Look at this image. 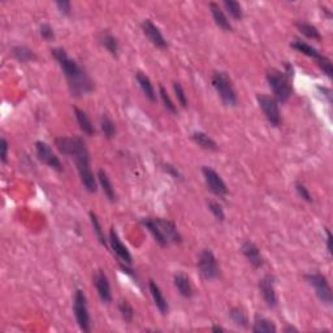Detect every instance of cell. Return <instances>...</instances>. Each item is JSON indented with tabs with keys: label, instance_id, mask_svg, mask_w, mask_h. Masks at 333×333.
<instances>
[{
	"label": "cell",
	"instance_id": "obj_1",
	"mask_svg": "<svg viewBox=\"0 0 333 333\" xmlns=\"http://www.w3.org/2000/svg\"><path fill=\"white\" fill-rule=\"evenodd\" d=\"M51 54L60 65L64 76L68 81L69 89L75 97L90 94L94 90V83L82 66L78 65L73 59L68 56L64 49H52Z\"/></svg>",
	"mask_w": 333,
	"mask_h": 333
},
{
	"label": "cell",
	"instance_id": "obj_2",
	"mask_svg": "<svg viewBox=\"0 0 333 333\" xmlns=\"http://www.w3.org/2000/svg\"><path fill=\"white\" fill-rule=\"evenodd\" d=\"M141 223L149 229L152 237L161 247L178 245L182 242L181 234L172 221L160 218H145L142 219Z\"/></svg>",
	"mask_w": 333,
	"mask_h": 333
},
{
	"label": "cell",
	"instance_id": "obj_3",
	"mask_svg": "<svg viewBox=\"0 0 333 333\" xmlns=\"http://www.w3.org/2000/svg\"><path fill=\"white\" fill-rule=\"evenodd\" d=\"M267 82L273 92L275 101L277 103H285L292 97L293 87L290 83V78L281 70L271 69L267 73Z\"/></svg>",
	"mask_w": 333,
	"mask_h": 333
},
{
	"label": "cell",
	"instance_id": "obj_4",
	"mask_svg": "<svg viewBox=\"0 0 333 333\" xmlns=\"http://www.w3.org/2000/svg\"><path fill=\"white\" fill-rule=\"evenodd\" d=\"M212 86L220 97L221 102L228 107H234L237 104V94L229 76L225 72L218 70L212 75Z\"/></svg>",
	"mask_w": 333,
	"mask_h": 333
},
{
	"label": "cell",
	"instance_id": "obj_5",
	"mask_svg": "<svg viewBox=\"0 0 333 333\" xmlns=\"http://www.w3.org/2000/svg\"><path fill=\"white\" fill-rule=\"evenodd\" d=\"M76 167H77L78 175H80L81 182L85 186V189L89 193H97L98 186H97V180L94 177L91 168H90V158H89V151L83 152L81 155L76 156L75 158Z\"/></svg>",
	"mask_w": 333,
	"mask_h": 333
},
{
	"label": "cell",
	"instance_id": "obj_6",
	"mask_svg": "<svg viewBox=\"0 0 333 333\" xmlns=\"http://www.w3.org/2000/svg\"><path fill=\"white\" fill-rule=\"evenodd\" d=\"M73 311H75L76 320L77 324L83 332H89L90 330V314L87 310V302L86 296L83 294L82 290L77 289L75 293V298H73Z\"/></svg>",
	"mask_w": 333,
	"mask_h": 333
},
{
	"label": "cell",
	"instance_id": "obj_7",
	"mask_svg": "<svg viewBox=\"0 0 333 333\" xmlns=\"http://www.w3.org/2000/svg\"><path fill=\"white\" fill-rule=\"evenodd\" d=\"M304 279L308 285L314 288L316 296L323 303L330 304L332 303V290H330L329 282L327 277L322 273H308L304 276Z\"/></svg>",
	"mask_w": 333,
	"mask_h": 333
},
{
	"label": "cell",
	"instance_id": "obj_8",
	"mask_svg": "<svg viewBox=\"0 0 333 333\" xmlns=\"http://www.w3.org/2000/svg\"><path fill=\"white\" fill-rule=\"evenodd\" d=\"M198 270L202 277L206 280H215L220 273L218 260L211 250H202L198 256Z\"/></svg>",
	"mask_w": 333,
	"mask_h": 333
},
{
	"label": "cell",
	"instance_id": "obj_9",
	"mask_svg": "<svg viewBox=\"0 0 333 333\" xmlns=\"http://www.w3.org/2000/svg\"><path fill=\"white\" fill-rule=\"evenodd\" d=\"M55 146L63 155L73 159L87 151L85 142L78 137H59L55 139Z\"/></svg>",
	"mask_w": 333,
	"mask_h": 333
},
{
	"label": "cell",
	"instance_id": "obj_10",
	"mask_svg": "<svg viewBox=\"0 0 333 333\" xmlns=\"http://www.w3.org/2000/svg\"><path fill=\"white\" fill-rule=\"evenodd\" d=\"M202 173L206 180L207 187L210 189L211 193H213L218 197H227L228 187L225 185L224 180L220 177L215 170H212L211 167H203L202 168Z\"/></svg>",
	"mask_w": 333,
	"mask_h": 333
},
{
	"label": "cell",
	"instance_id": "obj_11",
	"mask_svg": "<svg viewBox=\"0 0 333 333\" xmlns=\"http://www.w3.org/2000/svg\"><path fill=\"white\" fill-rule=\"evenodd\" d=\"M258 103L260 106L261 111L267 117V120L272 124L273 127H279L281 124V115H280L279 104L273 98L268 95H258Z\"/></svg>",
	"mask_w": 333,
	"mask_h": 333
},
{
	"label": "cell",
	"instance_id": "obj_12",
	"mask_svg": "<svg viewBox=\"0 0 333 333\" xmlns=\"http://www.w3.org/2000/svg\"><path fill=\"white\" fill-rule=\"evenodd\" d=\"M35 151H37V156L42 163H44L46 165H49L52 170L61 172L63 171V164H61L60 159L56 156L51 147L46 144V142L38 141L35 144Z\"/></svg>",
	"mask_w": 333,
	"mask_h": 333
},
{
	"label": "cell",
	"instance_id": "obj_13",
	"mask_svg": "<svg viewBox=\"0 0 333 333\" xmlns=\"http://www.w3.org/2000/svg\"><path fill=\"white\" fill-rule=\"evenodd\" d=\"M142 30H144V34L146 35L147 39L151 42L152 44L158 49H167L168 47V42H167L165 38L161 34L160 29L155 23L152 22L151 20H145L141 25Z\"/></svg>",
	"mask_w": 333,
	"mask_h": 333
},
{
	"label": "cell",
	"instance_id": "obj_14",
	"mask_svg": "<svg viewBox=\"0 0 333 333\" xmlns=\"http://www.w3.org/2000/svg\"><path fill=\"white\" fill-rule=\"evenodd\" d=\"M259 290H260L263 299L267 303L268 307L273 308L277 304V296H276L275 290V279L271 275H266L265 277H261L259 281Z\"/></svg>",
	"mask_w": 333,
	"mask_h": 333
},
{
	"label": "cell",
	"instance_id": "obj_15",
	"mask_svg": "<svg viewBox=\"0 0 333 333\" xmlns=\"http://www.w3.org/2000/svg\"><path fill=\"white\" fill-rule=\"evenodd\" d=\"M92 282H94L97 292H98L99 298L102 299L103 303H109L112 301V294H111V285H109L108 279L103 271H98L92 276Z\"/></svg>",
	"mask_w": 333,
	"mask_h": 333
},
{
	"label": "cell",
	"instance_id": "obj_16",
	"mask_svg": "<svg viewBox=\"0 0 333 333\" xmlns=\"http://www.w3.org/2000/svg\"><path fill=\"white\" fill-rule=\"evenodd\" d=\"M109 244H111L113 253L117 255L118 259H121V260H123L124 263H127V265H132V255H130L129 250L123 244V241H121L120 237H118L115 228L109 230Z\"/></svg>",
	"mask_w": 333,
	"mask_h": 333
},
{
	"label": "cell",
	"instance_id": "obj_17",
	"mask_svg": "<svg viewBox=\"0 0 333 333\" xmlns=\"http://www.w3.org/2000/svg\"><path fill=\"white\" fill-rule=\"evenodd\" d=\"M241 251L242 254H244L245 258L249 260V263L253 266L254 268L263 267V265H265V259H263V256H261L259 247L256 246L254 242L251 241L244 242L241 246Z\"/></svg>",
	"mask_w": 333,
	"mask_h": 333
},
{
	"label": "cell",
	"instance_id": "obj_18",
	"mask_svg": "<svg viewBox=\"0 0 333 333\" xmlns=\"http://www.w3.org/2000/svg\"><path fill=\"white\" fill-rule=\"evenodd\" d=\"M149 289H150V293H151L152 296V299H154V302H155L156 307L159 308V311H160L163 315H167V314L170 313V306H168V302H167L165 297L163 296V293H161L160 288L156 285L155 281H150L149 282Z\"/></svg>",
	"mask_w": 333,
	"mask_h": 333
},
{
	"label": "cell",
	"instance_id": "obj_19",
	"mask_svg": "<svg viewBox=\"0 0 333 333\" xmlns=\"http://www.w3.org/2000/svg\"><path fill=\"white\" fill-rule=\"evenodd\" d=\"M173 281H175V287L177 288L178 293L181 294L185 298H192L193 297V287L192 282H190V279L187 277L185 273L178 272L176 273L175 277H173Z\"/></svg>",
	"mask_w": 333,
	"mask_h": 333
},
{
	"label": "cell",
	"instance_id": "obj_20",
	"mask_svg": "<svg viewBox=\"0 0 333 333\" xmlns=\"http://www.w3.org/2000/svg\"><path fill=\"white\" fill-rule=\"evenodd\" d=\"M210 11L213 17V21H215L219 28H221L223 30H227V32H230V30L233 29L229 20H228V17L225 16L223 9L219 7L218 3H210Z\"/></svg>",
	"mask_w": 333,
	"mask_h": 333
},
{
	"label": "cell",
	"instance_id": "obj_21",
	"mask_svg": "<svg viewBox=\"0 0 333 333\" xmlns=\"http://www.w3.org/2000/svg\"><path fill=\"white\" fill-rule=\"evenodd\" d=\"M135 80H137L138 85H139L141 90L144 91V94L146 95V98L151 102H155L156 94H155V90H154V86H152L151 81H150V78L147 77L145 73L137 72V75H135Z\"/></svg>",
	"mask_w": 333,
	"mask_h": 333
},
{
	"label": "cell",
	"instance_id": "obj_22",
	"mask_svg": "<svg viewBox=\"0 0 333 333\" xmlns=\"http://www.w3.org/2000/svg\"><path fill=\"white\" fill-rule=\"evenodd\" d=\"M75 115L76 118H77L78 125H80V129L86 135H94V125H92L91 120H90V117L87 116V113L85 112V111H82V109L78 108V107H75Z\"/></svg>",
	"mask_w": 333,
	"mask_h": 333
},
{
	"label": "cell",
	"instance_id": "obj_23",
	"mask_svg": "<svg viewBox=\"0 0 333 333\" xmlns=\"http://www.w3.org/2000/svg\"><path fill=\"white\" fill-rule=\"evenodd\" d=\"M192 138H193V141L196 142V144L203 150H208V151H216V150L219 149L218 144L213 141L210 135L206 134V133H203V132L193 133Z\"/></svg>",
	"mask_w": 333,
	"mask_h": 333
},
{
	"label": "cell",
	"instance_id": "obj_24",
	"mask_svg": "<svg viewBox=\"0 0 333 333\" xmlns=\"http://www.w3.org/2000/svg\"><path fill=\"white\" fill-rule=\"evenodd\" d=\"M98 180L107 198H108L111 202H115L116 201L115 187L112 186V182H111V180H109L108 175H107L103 170L98 171Z\"/></svg>",
	"mask_w": 333,
	"mask_h": 333
},
{
	"label": "cell",
	"instance_id": "obj_25",
	"mask_svg": "<svg viewBox=\"0 0 333 333\" xmlns=\"http://www.w3.org/2000/svg\"><path fill=\"white\" fill-rule=\"evenodd\" d=\"M101 43L102 46H104V49L109 52V54L112 55V56H117L118 55V42L117 38L113 37L112 34L109 32H102L101 34Z\"/></svg>",
	"mask_w": 333,
	"mask_h": 333
},
{
	"label": "cell",
	"instance_id": "obj_26",
	"mask_svg": "<svg viewBox=\"0 0 333 333\" xmlns=\"http://www.w3.org/2000/svg\"><path fill=\"white\" fill-rule=\"evenodd\" d=\"M12 55L17 59L20 63H29L37 59V55L34 54L33 50L26 46H16L12 49Z\"/></svg>",
	"mask_w": 333,
	"mask_h": 333
},
{
	"label": "cell",
	"instance_id": "obj_27",
	"mask_svg": "<svg viewBox=\"0 0 333 333\" xmlns=\"http://www.w3.org/2000/svg\"><path fill=\"white\" fill-rule=\"evenodd\" d=\"M290 46L293 47L294 50H297L298 52H301V54L306 55V56H308V58L315 59V60L320 59V56H322V55L318 52V50L314 49L313 46H310V44H307L306 42H302V40L299 39L293 40V42L290 43Z\"/></svg>",
	"mask_w": 333,
	"mask_h": 333
},
{
	"label": "cell",
	"instance_id": "obj_28",
	"mask_svg": "<svg viewBox=\"0 0 333 333\" xmlns=\"http://www.w3.org/2000/svg\"><path fill=\"white\" fill-rule=\"evenodd\" d=\"M251 329H253L254 333H275L277 328L268 319L256 318Z\"/></svg>",
	"mask_w": 333,
	"mask_h": 333
},
{
	"label": "cell",
	"instance_id": "obj_29",
	"mask_svg": "<svg viewBox=\"0 0 333 333\" xmlns=\"http://www.w3.org/2000/svg\"><path fill=\"white\" fill-rule=\"evenodd\" d=\"M297 28H298L299 32L303 35H306L307 38L314 40H320L322 39V35H320V32L318 30V28H315L314 25L308 22H297Z\"/></svg>",
	"mask_w": 333,
	"mask_h": 333
},
{
	"label": "cell",
	"instance_id": "obj_30",
	"mask_svg": "<svg viewBox=\"0 0 333 333\" xmlns=\"http://www.w3.org/2000/svg\"><path fill=\"white\" fill-rule=\"evenodd\" d=\"M101 128L102 132H103L104 137L107 139H112L113 137L116 135V125L111 118L108 117L107 115H103L101 118Z\"/></svg>",
	"mask_w": 333,
	"mask_h": 333
},
{
	"label": "cell",
	"instance_id": "obj_31",
	"mask_svg": "<svg viewBox=\"0 0 333 333\" xmlns=\"http://www.w3.org/2000/svg\"><path fill=\"white\" fill-rule=\"evenodd\" d=\"M223 6L225 7L227 12L232 16L234 20H241L244 17V12H242V7L239 2H233V0H225Z\"/></svg>",
	"mask_w": 333,
	"mask_h": 333
},
{
	"label": "cell",
	"instance_id": "obj_32",
	"mask_svg": "<svg viewBox=\"0 0 333 333\" xmlns=\"http://www.w3.org/2000/svg\"><path fill=\"white\" fill-rule=\"evenodd\" d=\"M89 215H90V220H91V225H92V228H94V232H95V234H97V237H98L99 242H101L103 246L107 247V245L108 244H107V239H106V235H104L103 228H102L101 221H99L98 216L95 215L92 211L89 213Z\"/></svg>",
	"mask_w": 333,
	"mask_h": 333
},
{
	"label": "cell",
	"instance_id": "obj_33",
	"mask_svg": "<svg viewBox=\"0 0 333 333\" xmlns=\"http://www.w3.org/2000/svg\"><path fill=\"white\" fill-rule=\"evenodd\" d=\"M229 316H230V319H232V322L234 323L235 325H239V327L246 328L247 325H249L247 324V323H249V320H247L246 314H245L241 308L233 307L232 310L229 311Z\"/></svg>",
	"mask_w": 333,
	"mask_h": 333
},
{
	"label": "cell",
	"instance_id": "obj_34",
	"mask_svg": "<svg viewBox=\"0 0 333 333\" xmlns=\"http://www.w3.org/2000/svg\"><path fill=\"white\" fill-rule=\"evenodd\" d=\"M118 311H120L121 316L127 323H132L134 319V308L132 307V304L128 301H120L118 303Z\"/></svg>",
	"mask_w": 333,
	"mask_h": 333
},
{
	"label": "cell",
	"instance_id": "obj_35",
	"mask_svg": "<svg viewBox=\"0 0 333 333\" xmlns=\"http://www.w3.org/2000/svg\"><path fill=\"white\" fill-rule=\"evenodd\" d=\"M159 92H160V98H161V102H163L164 107H165V108L168 109L171 113L176 115V113H177V109H176V106L173 104L172 99L170 98V95H168L167 90L164 89L163 85H160V86H159Z\"/></svg>",
	"mask_w": 333,
	"mask_h": 333
},
{
	"label": "cell",
	"instance_id": "obj_36",
	"mask_svg": "<svg viewBox=\"0 0 333 333\" xmlns=\"http://www.w3.org/2000/svg\"><path fill=\"white\" fill-rule=\"evenodd\" d=\"M208 210H210L211 213L215 216L216 220L224 221L225 213H224V211H223V208H221V206L218 203V202H215V201L208 202Z\"/></svg>",
	"mask_w": 333,
	"mask_h": 333
},
{
	"label": "cell",
	"instance_id": "obj_37",
	"mask_svg": "<svg viewBox=\"0 0 333 333\" xmlns=\"http://www.w3.org/2000/svg\"><path fill=\"white\" fill-rule=\"evenodd\" d=\"M316 63H318L319 68L322 69L323 73H324L325 76H328V77H332L333 75V68H332V63H330V60L328 58H325V56H320V59H318L316 60Z\"/></svg>",
	"mask_w": 333,
	"mask_h": 333
},
{
	"label": "cell",
	"instance_id": "obj_38",
	"mask_svg": "<svg viewBox=\"0 0 333 333\" xmlns=\"http://www.w3.org/2000/svg\"><path fill=\"white\" fill-rule=\"evenodd\" d=\"M173 90H175L176 98H177L178 103L181 104V107L186 108V107H187V98H186V94H185V91H184V89H182L181 85H180L178 82H173Z\"/></svg>",
	"mask_w": 333,
	"mask_h": 333
},
{
	"label": "cell",
	"instance_id": "obj_39",
	"mask_svg": "<svg viewBox=\"0 0 333 333\" xmlns=\"http://www.w3.org/2000/svg\"><path fill=\"white\" fill-rule=\"evenodd\" d=\"M296 190H297V193H298V196L301 197L303 201L308 202V203H311V202H313V197H311L310 192H308L307 187L304 186L303 184H299V182H297Z\"/></svg>",
	"mask_w": 333,
	"mask_h": 333
},
{
	"label": "cell",
	"instance_id": "obj_40",
	"mask_svg": "<svg viewBox=\"0 0 333 333\" xmlns=\"http://www.w3.org/2000/svg\"><path fill=\"white\" fill-rule=\"evenodd\" d=\"M40 35L46 40H52L55 38V32L52 29V26L50 23L44 22L40 25Z\"/></svg>",
	"mask_w": 333,
	"mask_h": 333
},
{
	"label": "cell",
	"instance_id": "obj_41",
	"mask_svg": "<svg viewBox=\"0 0 333 333\" xmlns=\"http://www.w3.org/2000/svg\"><path fill=\"white\" fill-rule=\"evenodd\" d=\"M56 7H58L59 12H60L61 15L64 16L70 15L72 4H70V2H68V0H59V2H56Z\"/></svg>",
	"mask_w": 333,
	"mask_h": 333
},
{
	"label": "cell",
	"instance_id": "obj_42",
	"mask_svg": "<svg viewBox=\"0 0 333 333\" xmlns=\"http://www.w3.org/2000/svg\"><path fill=\"white\" fill-rule=\"evenodd\" d=\"M8 142H7L6 138H2V141H0V159H2V163L4 164L8 160Z\"/></svg>",
	"mask_w": 333,
	"mask_h": 333
},
{
	"label": "cell",
	"instance_id": "obj_43",
	"mask_svg": "<svg viewBox=\"0 0 333 333\" xmlns=\"http://www.w3.org/2000/svg\"><path fill=\"white\" fill-rule=\"evenodd\" d=\"M164 170L167 171V172L170 173V175H172V177L175 178H181V173L178 172L177 170H176V167L171 165V164H164Z\"/></svg>",
	"mask_w": 333,
	"mask_h": 333
},
{
	"label": "cell",
	"instance_id": "obj_44",
	"mask_svg": "<svg viewBox=\"0 0 333 333\" xmlns=\"http://www.w3.org/2000/svg\"><path fill=\"white\" fill-rule=\"evenodd\" d=\"M325 233H327V247H328V253L332 254L333 251V247H332V235H330V232L329 230H325Z\"/></svg>",
	"mask_w": 333,
	"mask_h": 333
},
{
	"label": "cell",
	"instance_id": "obj_45",
	"mask_svg": "<svg viewBox=\"0 0 333 333\" xmlns=\"http://www.w3.org/2000/svg\"><path fill=\"white\" fill-rule=\"evenodd\" d=\"M284 332H298V329L296 327H293V325H287L284 328Z\"/></svg>",
	"mask_w": 333,
	"mask_h": 333
},
{
	"label": "cell",
	"instance_id": "obj_46",
	"mask_svg": "<svg viewBox=\"0 0 333 333\" xmlns=\"http://www.w3.org/2000/svg\"><path fill=\"white\" fill-rule=\"evenodd\" d=\"M224 328L219 327V325H213L212 327V332H224Z\"/></svg>",
	"mask_w": 333,
	"mask_h": 333
}]
</instances>
